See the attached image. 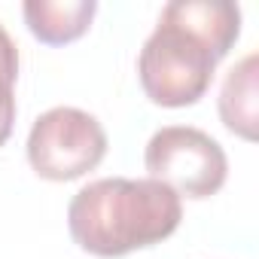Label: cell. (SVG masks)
I'll return each instance as SVG.
<instances>
[{"instance_id": "cell-1", "label": "cell", "mask_w": 259, "mask_h": 259, "mask_svg": "<svg viewBox=\"0 0 259 259\" xmlns=\"http://www.w3.org/2000/svg\"><path fill=\"white\" fill-rule=\"evenodd\" d=\"M241 37V7L226 0H174L147 37L138 76L159 107H189L204 98L217 64Z\"/></svg>"}, {"instance_id": "cell-2", "label": "cell", "mask_w": 259, "mask_h": 259, "mask_svg": "<svg viewBox=\"0 0 259 259\" xmlns=\"http://www.w3.org/2000/svg\"><path fill=\"white\" fill-rule=\"evenodd\" d=\"M180 195L153 177L92 180L67 204L70 238L101 259H119L162 244L180 229Z\"/></svg>"}, {"instance_id": "cell-3", "label": "cell", "mask_w": 259, "mask_h": 259, "mask_svg": "<svg viewBox=\"0 0 259 259\" xmlns=\"http://www.w3.org/2000/svg\"><path fill=\"white\" fill-rule=\"evenodd\" d=\"M25 150L37 177L67 183L104 162L107 132L98 116L79 107H52L34 119Z\"/></svg>"}, {"instance_id": "cell-4", "label": "cell", "mask_w": 259, "mask_h": 259, "mask_svg": "<svg viewBox=\"0 0 259 259\" xmlns=\"http://www.w3.org/2000/svg\"><path fill=\"white\" fill-rule=\"evenodd\" d=\"M144 165L153 180L186 198H210L229 177V159L217 138L195 125H165L150 138Z\"/></svg>"}, {"instance_id": "cell-5", "label": "cell", "mask_w": 259, "mask_h": 259, "mask_svg": "<svg viewBox=\"0 0 259 259\" xmlns=\"http://www.w3.org/2000/svg\"><path fill=\"white\" fill-rule=\"evenodd\" d=\"M98 13L95 0H28L22 7L28 31L46 46L79 40Z\"/></svg>"}, {"instance_id": "cell-6", "label": "cell", "mask_w": 259, "mask_h": 259, "mask_svg": "<svg viewBox=\"0 0 259 259\" xmlns=\"http://www.w3.org/2000/svg\"><path fill=\"white\" fill-rule=\"evenodd\" d=\"M259 58L256 52L244 55L223 79L220 89V119L232 135L244 141H256V125H259Z\"/></svg>"}, {"instance_id": "cell-7", "label": "cell", "mask_w": 259, "mask_h": 259, "mask_svg": "<svg viewBox=\"0 0 259 259\" xmlns=\"http://www.w3.org/2000/svg\"><path fill=\"white\" fill-rule=\"evenodd\" d=\"M16 79H19V49L7 28L0 25V147L16 125Z\"/></svg>"}]
</instances>
